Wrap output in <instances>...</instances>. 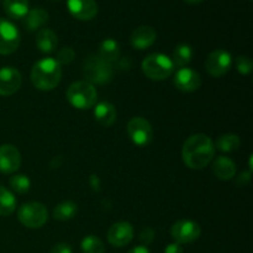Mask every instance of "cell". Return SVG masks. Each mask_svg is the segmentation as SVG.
Segmentation results:
<instances>
[{"mask_svg": "<svg viewBox=\"0 0 253 253\" xmlns=\"http://www.w3.org/2000/svg\"><path fill=\"white\" fill-rule=\"evenodd\" d=\"M215 148L211 138L204 133H195L185 140L182 157L190 169H203L214 160Z\"/></svg>", "mask_w": 253, "mask_h": 253, "instance_id": "cell-1", "label": "cell"}, {"mask_svg": "<svg viewBox=\"0 0 253 253\" xmlns=\"http://www.w3.org/2000/svg\"><path fill=\"white\" fill-rule=\"evenodd\" d=\"M183 1H185L187 4H189V5H198V4H200V2L204 1V0H183Z\"/></svg>", "mask_w": 253, "mask_h": 253, "instance_id": "cell-36", "label": "cell"}, {"mask_svg": "<svg viewBox=\"0 0 253 253\" xmlns=\"http://www.w3.org/2000/svg\"><path fill=\"white\" fill-rule=\"evenodd\" d=\"M153 239H155V230L152 227H146L140 234V241L143 244L142 246L150 245L153 241Z\"/></svg>", "mask_w": 253, "mask_h": 253, "instance_id": "cell-31", "label": "cell"}, {"mask_svg": "<svg viewBox=\"0 0 253 253\" xmlns=\"http://www.w3.org/2000/svg\"><path fill=\"white\" fill-rule=\"evenodd\" d=\"M114 69L111 63H108L99 56L91 54L84 61L83 76L86 82L94 84H106L113 79Z\"/></svg>", "mask_w": 253, "mask_h": 253, "instance_id": "cell-5", "label": "cell"}, {"mask_svg": "<svg viewBox=\"0 0 253 253\" xmlns=\"http://www.w3.org/2000/svg\"><path fill=\"white\" fill-rule=\"evenodd\" d=\"M98 93L95 86L86 81H79L71 84L67 90V99L72 106L86 110L95 105Z\"/></svg>", "mask_w": 253, "mask_h": 253, "instance_id": "cell-3", "label": "cell"}, {"mask_svg": "<svg viewBox=\"0 0 253 253\" xmlns=\"http://www.w3.org/2000/svg\"><path fill=\"white\" fill-rule=\"evenodd\" d=\"M174 85L178 90L184 93H192L198 90L202 85V77L194 69L184 67L180 68L174 76Z\"/></svg>", "mask_w": 253, "mask_h": 253, "instance_id": "cell-12", "label": "cell"}, {"mask_svg": "<svg viewBox=\"0 0 253 253\" xmlns=\"http://www.w3.org/2000/svg\"><path fill=\"white\" fill-rule=\"evenodd\" d=\"M212 172L219 179L230 180L236 174V163L229 157H217L212 165Z\"/></svg>", "mask_w": 253, "mask_h": 253, "instance_id": "cell-17", "label": "cell"}, {"mask_svg": "<svg viewBox=\"0 0 253 253\" xmlns=\"http://www.w3.org/2000/svg\"><path fill=\"white\" fill-rule=\"evenodd\" d=\"M62 79V66L54 58H42L34 64L31 82L35 88L42 91L53 90Z\"/></svg>", "mask_w": 253, "mask_h": 253, "instance_id": "cell-2", "label": "cell"}, {"mask_svg": "<svg viewBox=\"0 0 253 253\" xmlns=\"http://www.w3.org/2000/svg\"><path fill=\"white\" fill-rule=\"evenodd\" d=\"M10 187L14 192L19 193V194H26L31 187V180L29 179L27 175L24 174L12 175L10 178Z\"/></svg>", "mask_w": 253, "mask_h": 253, "instance_id": "cell-28", "label": "cell"}, {"mask_svg": "<svg viewBox=\"0 0 253 253\" xmlns=\"http://www.w3.org/2000/svg\"><path fill=\"white\" fill-rule=\"evenodd\" d=\"M16 209V199L9 189L0 185V216H9Z\"/></svg>", "mask_w": 253, "mask_h": 253, "instance_id": "cell-24", "label": "cell"}, {"mask_svg": "<svg viewBox=\"0 0 253 253\" xmlns=\"http://www.w3.org/2000/svg\"><path fill=\"white\" fill-rule=\"evenodd\" d=\"M157 39V32L151 26H140L131 35V44L136 49H146L152 46Z\"/></svg>", "mask_w": 253, "mask_h": 253, "instance_id": "cell-16", "label": "cell"}, {"mask_svg": "<svg viewBox=\"0 0 253 253\" xmlns=\"http://www.w3.org/2000/svg\"><path fill=\"white\" fill-rule=\"evenodd\" d=\"M236 68L244 76H247L252 72L253 62L249 56H239L236 58Z\"/></svg>", "mask_w": 253, "mask_h": 253, "instance_id": "cell-29", "label": "cell"}, {"mask_svg": "<svg viewBox=\"0 0 253 253\" xmlns=\"http://www.w3.org/2000/svg\"><path fill=\"white\" fill-rule=\"evenodd\" d=\"M36 44L42 53H52L58 46V37L51 29H41L36 35Z\"/></svg>", "mask_w": 253, "mask_h": 253, "instance_id": "cell-18", "label": "cell"}, {"mask_svg": "<svg viewBox=\"0 0 253 253\" xmlns=\"http://www.w3.org/2000/svg\"><path fill=\"white\" fill-rule=\"evenodd\" d=\"M21 166V155L12 145L0 146V172L11 174Z\"/></svg>", "mask_w": 253, "mask_h": 253, "instance_id": "cell-14", "label": "cell"}, {"mask_svg": "<svg viewBox=\"0 0 253 253\" xmlns=\"http://www.w3.org/2000/svg\"><path fill=\"white\" fill-rule=\"evenodd\" d=\"M142 72L152 81H165L172 76L174 64L172 59L162 53L148 54L142 62Z\"/></svg>", "mask_w": 253, "mask_h": 253, "instance_id": "cell-4", "label": "cell"}, {"mask_svg": "<svg viewBox=\"0 0 253 253\" xmlns=\"http://www.w3.org/2000/svg\"><path fill=\"white\" fill-rule=\"evenodd\" d=\"M165 253H183V247L182 245L174 242V244H170L166 247Z\"/></svg>", "mask_w": 253, "mask_h": 253, "instance_id": "cell-34", "label": "cell"}, {"mask_svg": "<svg viewBox=\"0 0 253 253\" xmlns=\"http://www.w3.org/2000/svg\"><path fill=\"white\" fill-rule=\"evenodd\" d=\"M20 32L9 20L0 17V54H11L20 46Z\"/></svg>", "mask_w": 253, "mask_h": 253, "instance_id": "cell-7", "label": "cell"}, {"mask_svg": "<svg viewBox=\"0 0 253 253\" xmlns=\"http://www.w3.org/2000/svg\"><path fill=\"white\" fill-rule=\"evenodd\" d=\"M240 145H241V140L235 133H226L217 138L216 147L222 152H234V151L239 150Z\"/></svg>", "mask_w": 253, "mask_h": 253, "instance_id": "cell-26", "label": "cell"}, {"mask_svg": "<svg viewBox=\"0 0 253 253\" xmlns=\"http://www.w3.org/2000/svg\"><path fill=\"white\" fill-rule=\"evenodd\" d=\"M231 54L225 49H216V51L211 52L205 61L207 72L215 78L225 76L231 69Z\"/></svg>", "mask_w": 253, "mask_h": 253, "instance_id": "cell-10", "label": "cell"}, {"mask_svg": "<svg viewBox=\"0 0 253 253\" xmlns=\"http://www.w3.org/2000/svg\"><path fill=\"white\" fill-rule=\"evenodd\" d=\"M22 84V77L14 67L0 69V95L9 96L19 91Z\"/></svg>", "mask_w": 253, "mask_h": 253, "instance_id": "cell-11", "label": "cell"}, {"mask_svg": "<svg viewBox=\"0 0 253 253\" xmlns=\"http://www.w3.org/2000/svg\"><path fill=\"white\" fill-rule=\"evenodd\" d=\"M17 217L24 226L29 229H40L48 220V211L41 203L30 202L20 207Z\"/></svg>", "mask_w": 253, "mask_h": 253, "instance_id": "cell-6", "label": "cell"}, {"mask_svg": "<svg viewBox=\"0 0 253 253\" xmlns=\"http://www.w3.org/2000/svg\"><path fill=\"white\" fill-rule=\"evenodd\" d=\"M94 116L101 126L109 127L116 121L118 113H116V109L113 104L108 103V101H101L94 109Z\"/></svg>", "mask_w": 253, "mask_h": 253, "instance_id": "cell-19", "label": "cell"}, {"mask_svg": "<svg viewBox=\"0 0 253 253\" xmlns=\"http://www.w3.org/2000/svg\"><path fill=\"white\" fill-rule=\"evenodd\" d=\"M78 212V207L73 202H62L53 209V217L58 221H67L73 219Z\"/></svg>", "mask_w": 253, "mask_h": 253, "instance_id": "cell-25", "label": "cell"}, {"mask_svg": "<svg viewBox=\"0 0 253 253\" xmlns=\"http://www.w3.org/2000/svg\"><path fill=\"white\" fill-rule=\"evenodd\" d=\"M251 180V173L250 172H242L240 174V177L237 178V184L245 187V185L249 184V182Z\"/></svg>", "mask_w": 253, "mask_h": 253, "instance_id": "cell-33", "label": "cell"}, {"mask_svg": "<svg viewBox=\"0 0 253 253\" xmlns=\"http://www.w3.org/2000/svg\"><path fill=\"white\" fill-rule=\"evenodd\" d=\"M193 57V49L189 44L185 43H180L178 44L177 47L173 51V56H172V62L175 67L178 68H184L187 67L188 64L190 63Z\"/></svg>", "mask_w": 253, "mask_h": 253, "instance_id": "cell-23", "label": "cell"}, {"mask_svg": "<svg viewBox=\"0 0 253 253\" xmlns=\"http://www.w3.org/2000/svg\"><path fill=\"white\" fill-rule=\"evenodd\" d=\"M127 253H151V252L148 251L147 247L142 246V245H141V246L133 247V249L130 250V251H128Z\"/></svg>", "mask_w": 253, "mask_h": 253, "instance_id": "cell-35", "label": "cell"}, {"mask_svg": "<svg viewBox=\"0 0 253 253\" xmlns=\"http://www.w3.org/2000/svg\"><path fill=\"white\" fill-rule=\"evenodd\" d=\"M83 253H105V246L99 237L94 235L84 237L81 244Z\"/></svg>", "mask_w": 253, "mask_h": 253, "instance_id": "cell-27", "label": "cell"}, {"mask_svg": "<svg viewBox=\"0 0 253 253\" xmlns=\"http://www.w3.org/2000/svg\"><path fill=\"white\" fill-rule=\"evenodd\" d=\"M49 253H73V251H72V247L68 244H66V242H59V244L54 245L52 247Z\"/></svg>", "mask_w": 253, "mask_h": 253, "instance_id": "cell-32", "label": "cell"}, {"mask_svg": "<svg viewBox=\"0 0 253 253\" xmlns=\"http://www.w3.org/2000/svg\"><path fill=\"white\" fill-rule=\"evenodd\" d=\"M48 12L47 10L42 9V7H35V9L29 10L25 19V27L29 31H36V30H41V27L48 21Z\"/></svg>", "mask_w": 253, "mask_h": 253, "instance_id": "cell-20", "label": "cell"}, {"mask_svg": "<svg viewBox=\"0 0 253 253\" xmlns=\"http://www.w3.org/2000/svg\"><path fill=\"white\" fill-rule=\"evenodd\" d=\"M127 133L131 141L140 147L150 145L153 138V130L151 124L146 119L136 116L127 124Z\"/></svg>", "mask_w": 253, "mask_h": 253, "instance_id": "cell-8", "label": "cell"}, {"mask_svg": "<svg viewBox=\"0 0 253 253\" xmlns=\"http://www.w3.org/2000/svg\"><path fill=\"white\" fill-rule=\"evenodd\" d=\"M202 229L198 222L193 220H179L174 222L170 229V235L178 244H190L199 239Z\"/></svg>", "mask_w": 253, "mask_h": 253, "instance_id": "cell-9", "label": "cell"}, {"mask_svg": "<svg viewBox=\"0 0 253 253\" xmlns=\"http://www.w3.org/2000/svg\"><path fill=\"white\" fill-rule=\"evenodd\" d=\"M74 56H76V52L73 51L72 47H63V48H61L57 52L56 61L58 62L61 66L62 64H69L72 63V61L74 59Z\"/></svg>", "mask_w": 253, "mask_h": 253, "instance_id": "cell-30", "label": "cell"}, {"mask_svg": "<svg viewBox=\"0 0 253 253\" xmlns=\"http://www.w3.org/2000/svg\"><path fill=\"white\" fill-rule=\"evenodd\" d=\"M120 52V46H119V43L115 40L106 39L99 46L98 56L105 62H108V63H113V62L119 59Z\"/></svg>", "mask_w": 253, "mask_h": 253, "instance_id": "cell-22", "label": "cell"}, {"mask_svg": "<svg viewBox=\"0 0 253 253\" xmlns=\"http://www.w3.org/2000/svg\"><path fill=\"white\" fill-rule=\"evenodd\" d=\"M67 7L76 19L82 21L93 20L98 15V4L95 0H68Z\"/></svg>", "mask_w": 253, "mask_h": 253, "instance_id": "cell-13", "label": "cell"}, {"mask_svg": "<svg viewBox=\"0 0 253 253\" xmlns=\"http://www.w3.org/2000/svg\"><path fill=\"white\" fill-rule=\"evenodd\" d=\"M133 239V229L130 222L120 221L114 224L108 231L109 244L115 247H124Z\"/></svg>", "mask_w": 253, "mask_h": 253, "instance_id": "cell-15", "label": "cell"}, {"mask_svg": "<svg viewBox=\"0 0 253 253\" xmlns=\"http://www.w3.org/2000/svg\"><path fill=\"white\" fill-rule=\"evenodd\" d=\"M4 11L10 19H24L29 12V0H4Z\"/></svg>", "mask_w": 253, "mask_h": 253, "instance_id": "cell-21", "label": "cell"}]
</instances>
